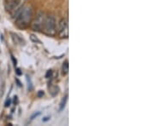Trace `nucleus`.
<instances>
[{
    "instance_id": "f257e3e1",
    "label": "nucleus",
    "mask_w": 153,
    "mask_h": 126,
    "mask_svg": "<svg viewBox=\"0 0 153 126\" xmlns=\"http://www.w3.org/2000/svg\"><path fill=\"white\" fill-rule=\"evenodd\" d=\"M33 19V8L31 6L24 7L19 15L15 18V24L20 28H26L31 23Z\"/></svg>"
},
{
    "instance_id": "f03ea898",
    "label": "nucleus",
    "mask_w": 153,
    "mask_h": 126,
    "mask_svg": "<svg viewBox=\"0 0 153 126\" xmlns=\"http://www.w3.org/2000/svg\"><path fill=\"white\" fill-rule=\"evenodd\" d=\"M43 30L47 35L54 36L56 33V21L54 15H49L46 16Z\"/></svg>"
},
{
    "instance_id": "7ed1b4c3",
    "label": "nucleus",
    "mask_w": 153,
    "mask_h": 126,
    "mask_svg": "<svg viewBox=\"0 0 153 126\" xmlns=\"http://www.w3.org/2000/svg\"><path fill=\"white\" fill-rule=\"evenodd\" d=\"M45 18H46L45 13L42 10H39L36 15L34 21L32 23V29L35 32H40L43 28Z\"/></svg>"
},
{
    "instance_id": "20e7f679",
    "label": "nucleus",
    "mask_w": 153,
    "mask_h": 126,
    "mask_svg": "<svg viewBox=\"0 0 153 126\" xmlns=\"http://www.w3.org/2000/svg\"><path fill=\"white\" fill-rule=\"evenodd\" d=\"M59 35L61 38L68 37V22L67 19H61L59 22Z\"/></svg>"
},
{
    "instance_id": "39448f33",
    "label": "nucleus",
    "mask_w": 153,
    "mask_h": 126,
    "mask_svg": "<svg viewBox=\"0 0 153 126\" xmlns=\"http://www.w3.org/2000/svg\"><path fill=\"white\" fill-rule=\"evenodd\" d=\"M68 71H69V64L67 61H65L62 65V74L67 75L68 73Z\"/></svg>"
},
{
    "instance_id": "423d86ee",
    "label": "nucleus",
    "mask_w": 153,
    "mask_h": 126,
    "mask_svg": "<svg viewBox=\"0 0 153 126\" xmlns=\"http://www.w3.org/2000/svg\"><path fill=\"white\" fill-rule=\"evenodd\" d=\"M11 34V36H12V39L14 40V42L15 43H20V44H21V43L22 41V39L17 35V34H15V33H10Z\"/></svg>"
},
{
    "instance_id": "0eeeda50",
    "label": "nucleus",
    "mask_w": 153,
    "mask_h": 126,
    "mask_svg": "<svg viewBox=\"0 0 153 126\" xmlns=\"http://www.w3.org/2000/svg\"><path fill=\"white\" fill-rule=\"evenodd\" d=\"M67 95H66V96L62 99V101H61V104H60V109H59L60 112H61V111L65 108L66 104H67Z\"/></svg>"
},
{
    "instance_id": "6e6552de",
    "label": "nucleus",
    "mask_w": 153,
    "mask_h": 126,
    "mask_svg": "<svg viewBox=\"0 0 153 126\" xmlns=\"http://www.w3.org/2000/svg\"><path fill=\"white\" fill-rule=\"evenodd\" d=\"M58 91H59V88L57 86H53V88L50 89V93L53 96L56 95L58 94Z\"/></svg>"
},
{
    "instance_id": "1a4fd4ad",
    "label": "nucleus",
    "mask_w": 153,
    "mask_h": 126,
    "mask_svg": "<svg viewBox=\"0 0 153 126\" xmlns=\"http://www.w3.org/2000/svg\"><path fill=\"white\" fill-rule=\"evenodd\" d=\"M27 81L28 83V90H32L33 89V85H32V83H31V79L28 76H27Z\"/></svg>"
},
{
    "instance_id": "9d476101",
    "label": "nucleus",
    "mask_w": 153,
    "mask_h": 126,
    "mask_svg": "<svg viewBox=\"0 0 153 126\" xmlns=\"http://www.w3.org/2000/svg\"><path fill=\"white\" fill-rule=\"evenodd\" d=\"M30 39H31V40L33 41V43H39L40 41L38 40V39L35 36V35H33V34H32L31 35V37H30Z\"/></svg>"
},
{
    "instance_id": "9b49d317",
    "label": "nucleus",
    "mask_w": 153,
    "mask_h": 126,
    "mask_svg": "<svg viewBox=\"0 0 153 126\" xmlns=\"http://www.w3.org/2000/svg\"><path fill=\"white\" fill-rule=\"evenodd\" d=\"M52 74H53V72H52L51 70H49V71L47 72V73H46L45 77H46L47 79H49V78H51V77H52Z\"/></svg>"
},
{
    "instance_id": "f8f14e48",
    "label": "nucleus",
    "mask_w": 153,
    "mask_h": 126,
    "mask_svg": "<svg viewBox=\"0 0 153 126\" xmlns=\"http://www.w3.org/2000/svg\"><path fill=\"white\" fill-rule=\"evenodd\" d=\"M40 113H41L40 112H38L37 113H34V114L31 117V119H34L35 118H37V117H38V115H40Z\"/></svg>"
},
{
    "instance_id": "ddd939ff",
    "label": "nucleus",
    "mask_w": 153,
    "mask_h": 126,
    "mask_svg": "<svg viewBox=\"0 0 153 126\" xmlns=\"http://www.w3.org/2000/svg\"><path fill=\"white\" fill-rule=\"evenodd\" d=\"M10 102H11L10 99H7V101H6V102H5V107H9V106L10 105Z\"/></svg>"
},
{
    "instance_id": "4468645a",
    "label": "nucleus",
    "mask_w": 153,
    "mask_h": 126,
    "mask_svg": "<svg viewBox=\"0 0 153 126\" xmlns=\"http://www.w3.org/2000/svg\"><path fill=\"white\" fill-rule=\"evenodd\" d=\"M43 91H42V90H39V92H38V97H42L43 95Z\"/></svg>"
},
{
    "instance_id": "2eb2a0df",
    "label": "nucleus",
    "mask_w": 153,
    "mask_h": 126,
    "mask_svg": "<svg viewBox=\"0 0 153 126\" xmlns=\"http://www.w3.org/2000/svg\"><path fill=\"white\" fill-rule=\"evenodd\" d=\"M16 73H17L18 75H21V70H20V69H16Z\"/></svg>"
},
{
    "instance_id": "dca6fc26",
    "label": "nucleus",
    "mask_w": 153,
    "mask_h": 126,
    "mask_svg": "<svg viewBox=\"0 0 153 126\" xmlns=\"http://www.w3.org/2000/svg\"><path fill=\"white\" fill-rule=\"evenodd\" d=\"M49 119H50L49 117H46V118H44V119H43V122H46V121H48V120H49Z\"/></svg>"
},
{
    "instance_id": "f3484780",
    "label": "nucleus",
    "mask_w": 153,
    "mask_h": 126,
    "mask_svg": "<svg viewBox=\"0 0 153 126\" xmlns=\"http://www.w3.org/2000/svg\"><path fill=\"white\" fill-rule=\"evenodd\" d=\"M12 57V60H13V61H14V63H15V66L16 65V60H15V58L13 57V56H11Z\"/></svg>"
},
{
    "instance_id": "a211bd4d",
    "label": "nucleus",
    "mask_w": 153,
    "mask_h": 126,
    "mask_svg": "<svg viewBox=\"0 0 153 126\" xmlns=\"http://www.w3.org/2000/svg\"><path fill=\"white\" fill-rule=\"evenodd\" d=\"M6 2H9V1H11V0H5Z\"/></svg>"
}]
</instances>
